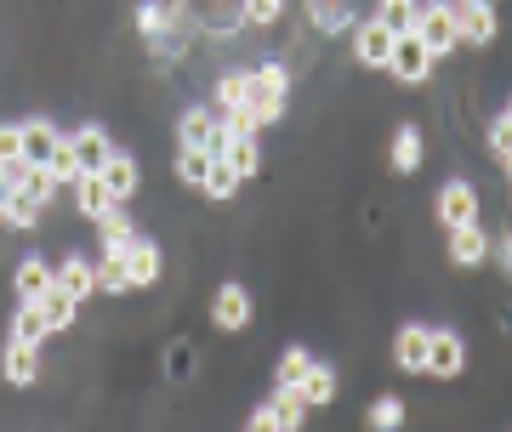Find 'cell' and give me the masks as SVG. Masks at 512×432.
Masks as SVG:
<instances>
[{
    "mask_svg": "<svg viewBox=\"0 0 512 432\" xmlns=\"http://www.w3.org/2000/svg\"><path fill=\"white\" fill-rule=\"evenodd\" d=\"M222 160H234L239 177H256V171H262V143H256V137H234V148H228Z\"/></svg>",
    "mask_w": 512,
    "mask_h": 432,
    "instance_id": "cell-37",
    "label": "cell"
},
{
    "mask_svg": "<svg viewBox=\"0 0 512 432\" xmlns=\"http://www.w3.org/2000/svg\"><path fill=\"white\" fill-rule=\"evenodd\" d=\"M495 262H501V268H507V279H512V228H507V234H501V239H495Z\"/></svg>",
    "mask_w": 512,
    "mask_h": 432,
    "instance_id": "cell-44",
    "label": "cell"
},
{
    "mask_svg": "<svg viewBox=\"0 0 512 432\" xmlns=\"http://www.w3.org/2000/svg\"><path fill=\"white\" fill-rule=\"evenodd\" d=\"M495 251V239L484 234V222H467V228H450V245H444V256L456 262V268H484Z\"/></svg>",
    "mask_w": 512,
    "mask_h": 432,
    "instance_id": "cell-11",
    "label": "cell"
},
{
    "mask_svg": "<svg viewBox=\"0 0 512 432\" xmlns=\"http://www.w3.org/2000/svg\"><path fill=\"white\" fill-rule=\"evenodd\" d=\"M52 279H57V290H69L74 302H92V296H97V262L86 251H69L52 268Z\"/></svg>",
    "mask_w": 512,
    "mask_h": 432,
    "instance_id": "cell-12",
    "label": "cell"
},
{
    "mask_svg": "<svg viewBox=\"0 0 512 432\" xmlns=\"http://www.w3.org/2000/svg\"><path fill=\"white\" fill-rule=\"evenodd\" d=\"M120 262H126V279H131V290H148V285H160V273H165V256H160V245H154L148 234H137V239H131Z\"/></svg>",
    "mask_w": 512,
    "mask_h": 432,
    "instance_id": "cell-10",
    "label": "cell"
},
{
    "mask_svg": "<svg viewBox=\"0 0 512 432\" xmlns=\"http://www.w3.org/2000/svg\"><path fill=\"white\" fill-rule=\"evenodd\" d=\"M239 18H245V29H274L285 18V0H239Z\"/></svg>",
    "mask_w": 512,
    "mask_h": 432,
    "instance_id": "cell-36",
    "label": "cell"
},
{
    "mask_svg": "<svg viewBox=\"0 0 512 432\" xmlns=\"http://www.w3.org/2000/svg\"><path fill=\"white\" fill-rule=\"evenodd\" d=\"M57 143H63V131H57L46 114H29V120H23V160L29 165H46Z\"/></svg>",
    "mask_w": 512,
    "mask_h": 432,
    "instance_id": "cell-18",
    "label": "cell"
},
{
    "mask_svg": "<svg viewBox=\"0 0 512 432\" xmlns=\"http://www.w3.org/2000/svg\"><path fill=\"white\" fill-rule=\"evenodd\" d=\"M268 410H274V421L285 432H302V421H308V404H302L296 387H274V393H268Z\"/></svg>",
    "mask_w": 512,
    "mask_h": 432,
    "instance_id": "cell-29",
    "label": "cell"
},
{
    "mask_svg": "<svg viewBox=\"0 0 512 432\" xmlns=\"http://www.w3.org/2000/svg\"><path fill=\"white\" fill-rule=\"evenodd\" d=\"M97 296H131V279H126L120 256H97Z\"/></svg>",
    "mask_w": 512,
    "mask_h": 432,
    "instance_id": "cell-34",
    "label": "cell"
},
{
    "mask_svg": "<svg viewBox=\"0 0 512 432\" xmlns=\"http://www.w3.org/2000/svg\"><path fill=\"white\" fill-rule=\"evenodd\" d=\"M501 120H507V126H512V97H507V103H501Z\"/></svg>",
    "mask_w": 512,
    "mask_h": 432,
    "instance_id": "cell-46",
    "label": "cell"
},
{
    "mask_svg": "<svg viewBox=\"0 0 512 432\" xmlns=\"http://www.w3.org/2000/svg\"><path fill=\"white\" fill-rule=\"evenodd\" d=\"M404 421H410V404H404L399 393H382V398H370L365 404V427L370 432H399Z\"/></svg>",
    "mask_w": 512,
    "mask_h": 432,
    "instance_id": "cell-25",
    "label": "cell"
},
{
    "mask_svg": "<svg viewBox=\"0 0 512 432\" xmlns=\"http://www.w3.org/2000/svg\"><path fill=\"white\" fill-rule=\"evenodd\" d=\"M40 313H46V324H52V336H69L74 319H80V302H74L69 290H57V279H52V290L40 296Z\"/></svg>",
    "mask_w": 512,
    "mask_h": 432,
    "instance_id": "cell-26",
    "label": "cell"
},
{
    "mask_svg": "<svg viewBox=\"0 0 512 432\" xmlns=\"http://www.w3.org/2000/svg\"><path fill=\"white\" fill-rule=\"evenodd\" d=\"M501 171H507V182H512V154H507V160H501Z\"/></svg>",
    "mask_w": 512,
    "mask_h": 432,
    "instance_id": "cell-47",
    "label": "cell"
},
{
    "mask_svg": "<svg viewBox=\"0 0 512 432\" xmlns=\"http://www.w3.org/2000/svg\"><path fill=\"white\" fill-rule=\"evenodd\" d=\"M348 35H353V63H365V69H387V52H393V29H387L382 18H359Z\"/></svg>",
    "mask_w": 512,
    "mask_h": 432,
    "instance_id": "cell-9",
    "label": "cell"
},
{
    "mask_svg": "<svg viewBox=\"0 0 512 432\" xmlns=\"http://www.w3.org/2000/svg\"><path fill=\"white\" fill-rule=\"evenodd\" d=\"M46 211H52V205H40V199L23 194V188L0 194V222H6V228H18V234H35L40 222H46Z\"/></svg>",
    "mask_w": 512,
    "mask_h": 432,
    "instance_id": "cell-17",
    "label": "cell"
},
{
    "mask_svg": "<svg viewBox=\"0 0 512 432\" xmlns=\"http://www.w3.org/2000/svg\"><path fill=\"white\" fill-rule=\"evenodd\" d=\"M46 165H52V177L63 182V188H74V177H80V160H74V148H69V131H63V143L52 148V160H46Z\"/></svg>",
    "mask_w": 512,
    "mask_h": 432,
    "instance_id": "cell-38",
    "label": "cell"
},
{
    "mask_svg": "<svg viewBox=\"0 0 512 432\" xmlns=\"http://www.w3.org/2000/svg\"><path fill=\"white\" fill-rule=\"evenodd\" d=\"M427 336H433V324H399V336H393V364H399L404 376H421V370H427Z\"/></svg>",
    "mask_w": 512,
    "mask_h": 432,
    "instance_id": "cell-13",
    "label": "cell"
},
{
    "mask_svg": "<svg viewBox=\"0 0 512 432\" xmlns=\"http://www.w3.org/2000/svg\"><path fill=\"white\" fill-rule=\"evenodd\" d=\"M336 387H342V381H336V364H319V359L308 364V376L296 381V393H302V404H308V410L336 404Z\"/></svg>",
    "mask_w": 512,
    "mask_h": 432,
    "instance_id": "cell-22",
    "label": "cell"
},
{
    "mask_svg": "<svg viewBox=\"0 0 512 432\" xmlns=\"http://www.w3.org/2000/svg\"><path fill=\"white\" fill-rule=\"evenodd\" d=\"M461 370H467V336L444 324V330H433V336H427V370H421V376L461 381Z\"/></svg>",
    "mask_w": 512,
    "mask_h": 432,
    "instance_id": "cell-3",
    "label": "cell"
},
{
    "mask_svg": "<svg viewBox=\"0 0 512 432\" xmlns=\"http://www.w3.org/2000/svg\"><path fill=\"white\" fill-rule=\"evenodd\" d=\"M285 97H291V69L268 57L251 69V91H245V108L256 114V126H279L285 120Z\"/></svg>",
    "mask_w": 512,
    "mask_h": 432,
    "instance_id": "cell-1",
    "label": "cell"
},
{
    "mask_svg": "<svg viewBox=\"0 0 512 432\" xmlns=\"http://www.w3.org/2000/svg\"><path fill=\"white\" fill-rule=\"evenodd\" d=\"M12 290H18V302H40L52 290V262L46 256H23L18 268H12Z\"/></svg>",
    "mask_w": 512,
    "mask_h": 432,
    "instance_id": "cell-19",
    "label": "cell"
},
{
    "mask_svg": "<svg viewBox=\"0 0 512 432\" xmlns=\"http://www.w3.org/2000/svg\"><path fill=\"white\" fill-rule=\"evenodd\" d=\"M239 29H245V18H239L234 0H211V6H205L200 35H239Z\"/></svg>",
    "mask_w": 512,
    "mask_h": 432,
    "instance_id": "cell-30",
    "label": "cell"
},
{
    "mask_svg": "<svg viewBox=\"0 0 512 432\" xmlns=\"http://www.w3.org/2000/svg\"><path fill=\"white\" fill-rule=\"evenodd\" d=\"M205 171H211V154H205V148H177V160H171V177L183 182V188H200Z\"/></svg>",
    "mask_w": 512,
    "mask_h": 432,
    "instance_id": "cell-32",
    "label": "cell"
},
{
    "mask_svg": "<svg viewBox=\"0 0 512 432\" xmlns=\"http://www.w3.org/2000/svg\"><path fill=\"white\" fill-rule=\"evenodd\" d=\"M57 188H63V182L52 177V165H29V177H23V194H35L40 205H52Z\"/></svg>",
    "mask_w": 512,
    "mask_h": 432,
    "instance_id": "cell-39",
    "label": "cell"
},
{
    "mask_svg": "<svg viewBox=\"0 0 512 432\" xmlns=\"http://www.w3.org/2000/svg\"><path fill=\"white\" fill-rule=\"evenodd\" d=\"M137 29H143V40L165 35V6L160 0H137Z\"/></svg>",
    "mask_w": 512,
    "mask_h": 432,
    "instance_id": "cell-40",
    "label": "cell"
},
{
    "mask_svg": "<svg viewBox=\"0 0 512 432\" xmlns=\"http://www.w3.org/2000/svg\"><path fill=\"white\" fill-rule=\"evenodd\" d=\"M211 131H217V114L205 103H188L177 114V148H211Z\"/></svg>",
    "mask_w": 512,
    "mask_h": 432,
    "instance_id": "cell-21",
    "label": "cell"
},
{
    "mask_svg": "<svg viewBox=\"0 0 512 432\" xmlns=\"http://www.w3.org/2000/svg\"><path fill=\"white\" fill-rule=\"evenodd\" d=\"M245 91H251V69H222L217 86H211V108H245Z\"/></svg>",
    "mask_w": 512,
    "mask_h": 432,
    "instance_id": "cell-28",
    "label": "cell"
},
{
    "mask_svg": "<svg viewBox=\"0 0 512 432\" xmlns=\"http://www.w3.org/2000/svg\"><path fill=\"white\" fill-rule=\"evenodd\" d=\"M416 12H421V0H376L370 18H382L393 35H410V29H416Z\"/></svg>",
    "mask_w": 512,
    "mask_h": 432,
    "instance_id": "cell-31",
    "label": "cell"
},
{
    "mask_svg": "<svg viewBox=\"0 0 512 432\" xmlns=\"http://www.w3.org/2000/svg\"><path fill=\"white\" fill-rule=\"evenodd\" d=\"M410 35H416L433 57H450V52H461V12L450 6V0H421Z\"/></svg>",
    "mask_w": 512,
    "mask_h": 432,
    "instance_id": "cell-2",
    "label": "cell"
},
{
    "mask_svg": "<svg viewBox=\"0 0 512 432\" xmlns=\"http://www.w3.org/2000/svg\"><path fill=\"white\" fill-rule=\"evenodd\" d=\"M433 63H439V57L427 52V46H421L416 35H393V52H387V74H393L399 86H421V80L433 74Z\"/></svg>",
    "mask_w": 512,
    "mask_h": 432,
    "instance_id": "cell-6",
    "label": "cell"
},
{
    "mask_svg": "<svg viewBox=\"0 0 512 432\" xmlns=\"http://www.w3.org/2000/svg\"><path fill=\"white\" fill-rule=\"evenodd\" d=\"M433 211H439L444 234H450V228H467V222H478V211H484V199H478V182L450 177V182L439 188V199H433Z\"/></svg>",
    "mask_w": 512,
    "mask_h": 432,
    "instance_id": "cell-4",
    "label": "cell"
},
{
    "mask_svg": "<svg viewBox=\"0 0 512 432\" xmlns=\"http://www.w3.org/2000/svg\"><path fill=\"white\" fill-rule=\"evenodd\" d=\"M308 23L319 35H348L359 12H353V0H308Z\"/></svg>",
    "mask_w": 512,
    "mask_h": 432,
    "instance_id": "cell-20",
    "label": "cell"
},
{
    "mask_svg": "<svg viewBox=\"0 0 512 432\" xmlns=\"http://www.w3.org/2000/svg\"><path fill=\"white\" fill-rule=\"evenodd\" d=\"M387 165H393L399 177H416L421 165H427V137H421L416 126H399L393 143H387Z\"/></svg>",
    "mask_w": 512,
    "mask_h": 432,
    "instance_id": "cell-16",
    "label": "cell"
},
{
    "mask_svg": "<svg viewBox=\"0 0 512 432\" xmlns=\"http://www.w3.org/2000/svg\"><path fill=\"white\" fill-rule=\"evenodd\" d=\"M0 381L6 387H35L40 381V342H23V336H6V347H0Z\"/></svg>",
    "mask_w": 512,
    "mask_h": 432,
    "instance_id": "cell-7",
    "label": "cell"
},
{
    "mask_svg": "<svg viewBox=\"0 0 512 432\" xmlns=\"http://www.w3.org/2000/svg\"><path fill=\"white\" fill-rule=\"evenodd\" d=\"M308 364H313L308 347H285V353H279V364H274V387H296V381L308 376Z\"/></svg>",
    "mask_w": 512,
    "mask_h": 432,
    "instance_id": "cell-35",
    "label": "cell"
},
{
    "mask_svg": "<svg viewBox=\"0 0 512 432\" xmlns=\"http://www.w3.org/2000/svg\"><path fill=\"white\" fill-rule=\"evenodd\" d=\"M92 228H97V239H103V256H126V245H131L137 234H143V228L131 222L126 205H109V211H103V216L92 222Z\"/></svg>",
    "mask_w": 512,
    "mask_h": 432,
    "instance_id": "cell-15",
    "label": "cell"
},
{
    "mask_svg": "<svg viewBox=\"0 0 512 432\" xmlns=\"http://www.w3.org/2000/svg\"><path fill=\"white\" fill-rule=\"evenodd\" d=\"M97 177H103V188H109L114 205H126V199H137V188H143V160H137L131 148H114Z\"/></svg>",
    "mask_w": 512,
    "mask_h": 432,
    "instance_id": "cell-8",
    "label": "cell"
},
{
    "mask_svg": "<svg viewBox=\"0 0 512 432\" xmlns=\"http://www.w3.org/2000/svg\"><path fill=\"white\" fill-rule=\"evenodd\" d=\"M239 182H245V177L234 171V160H222V154H211V171H205V182H200V188H205V199H217V205H228V199L239 194Z\"/></svg>",
    "mask_w": 512,
    "mask_h": 432,
    "instance_id": "cell-27",
    "label": "cell"
},
{
    "mask_svg": "<svg viewBox=\"0 0 512 432\" xmlns=\"http://www.w3.org/2000/svg\"><path fill=\"white\" fill-rule=\"evenodd\" d=\"M6 160H23V120L18 126H0V165Z\"/></svg>",
    "mask_w": 512,
    "mask_h": 432,
    "instance_id": "cell-42",
    "label": "cell"
},
{
    "mask_svg": "<svg viewBox=\"0 0 512 432\" xmlns=\"http://www.w3.org/2000/svg\"><path fill=\"white\" fill-rule=\"evenodd\" d=\"M456 12H461V46H490L501 35L495 6H456Z\"/></svg>",
    "mask_w": 512,
    "mask_h": 432,
    "instance_id": "cell-23",
    "label": "cell"
},
{
    "mask_svg": "<svg viewBox=\"0 0 512 432\" xmlns=\"http://www.w3.org/2000/svg\"><path fill=\"white\" fill-rule=\"evenodd\" d=\"M450 6H495V0H450Z\"/></svg>",
    "mask_w": 512,
    "mask_h": 432,
    "instance_id": "cell-45",
    "label": "cell"
},
{
    "mask_svg": "<svg viewBox=\"0 0 512 432\" xmlns=\"http://www.w3.org/2000/svg\"><path fill=\"white\" fill-rule=\"evenodd\" d=\"M12 336H23V342H46V336H52V324H46L40 302H18V313H12Z\"/></svg>",
    "mask_w": 512,
    "mask_h": 432,
    "instance_id": "cell-33",
    "label": "cell"
},
{
    "mask_svg": "<svg viewBox=\"0 0 512 432\" xmlns=\"http://www.w3.org/2000/svg\"><path fill=\"white\" fill-rule=\"evenodd\" d=\"M251 290L245 285H234V279H228V285H217L211 290V330H217V336H239V330H245V324H251Z\"/></svg>",
    "mask_w": 512,
    "mask_h": 432,
    "instance_id": "cell-5",
    "label": "cell"
},
{
    "mask_svg": "<svg viewBox=\"0 0 512 432\" xmlns=\"http://www.w3.org/2000/svg\"><path fill=\"white\" fill-rule=\"evenodd\" d=\"M109 205H114V199H109V188H103L97 171H80V177H74V211L86 216V222H97Z\"/></svg>",
    "mask_w": 512,
    "mask_h": 432,
    "instance_id": "cell-24",
    "label": "cell"
},
{
    "mask_svg": "<svg viewBox=\"0 0 512 432\" xmlns=\"http://www.w3.org/2000/svg\"><path fill=\"white\" fill-rule=\"evenodd\" d=\"M507 154H512V126L501 120V114H495V120H490V160L501 165Z\"/></svg>",
    "mask_w": 512,
    "mask_h": 432,
    "instance_id": "cell-41",
    "label": "cell"
},
{
    "mask_svg": "<svg viewBox=\"0 0 512 432\" xmlns=\"http://www.w3.org/2000/svg\"><path fill=\"white\" fill-rule=\"evenodd\" d=\"M69 148H74V160H80V171H103V160L114 154L109 131L97 126V120H86V126H74V131H69Z\"/></svg>",
    "mask_w": 512,
    "mask_h": 432,
    "instance_id": "cell-14",
    "label": "cell"
},
{
    "mask_svg": "<svg viewBox=\"0 0 512 432\" xmlns=\"http://www.w3.org/2000/svg\"><path fill=\"white\" fill-rule=\"evenodd\" d=\"M239 432H285V427L274 421V410H268V398H262V404H256L251 415H245V427H239Z\"/></svg>",
    "mask_w": 512,
    "mask_h": 432,
    "instance_id": "cell-43",
    "label": "cell"
}]
</instances>
